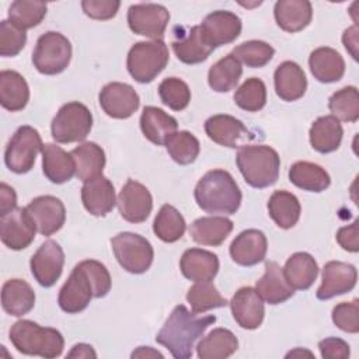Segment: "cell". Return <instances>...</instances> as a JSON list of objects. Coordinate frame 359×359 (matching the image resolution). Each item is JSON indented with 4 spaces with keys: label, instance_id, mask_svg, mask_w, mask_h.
Wrapping results in <instances>:
<instances>
[{
    "label": "cell",
    "instance_id": "obj_1",
    "mask_svg": "<svg viewBox=\"0 0 359 359\" xmlns=\"http://www.w3.org/2000/svg\"><path fill=\"white\" fill-rule=\"evenodd\" d=\"M215 321V316H198L184 304H178L157 332L156 342L165 346L172 358L188 359L192 356L195 342Z\"/></svg>",
    "mask_w": 359,
    "mask_h": 359
},
{
    "label": "cell",
    "instance_id": "obj_2",
    "mask_svg": "<svg viewBox=\"0 0 359 359\" xmlns=\"http://www.w3.org/2000/svg\"><path fill=\"white\" fill-rule=\"evenodd\" d=\"M195 201L198 206L210 215H234L241 205V191L226 170H210L196 184Z\"/></svg>",
    "mask_w": 359,
    "mask_h": 359
},
{
    "label": "cell",
    "instance_id": "obj_3",
    "mask_svg": "<svg viewBox=\"0 0 359 359\" xmlns=\"http://www.w3.org/2000/svg\"><path fill=\"white\" fill-rule=\"evenodd\" d=\"M8 338L14 348L29 356L57 358L65 348V339L60 331L50 327H41L31 320L15 321L8 332Z\"/></svg>",
    "mask_w": 359,
    "mask_h": 359
},
{
    "label": "cell",
    "instance_id": "obj_4",
    "mask_svg": "<svg viewBox=\"0 0 359 359\" xmlns=\"http://www.w3.org/2000/svg\"><path fill=\"white\" fill-rule=\"evenodd\" d=\"M236 163L245 182L252 188H268L278 181L280 157L271 146L244 144L237 151Z\"/></svg>",
    "mask_w": 359,
    "mask_h": 359
},
{
    "label": "cell",
    "instance_id": "obj_5",
    "mask_svg": "<svg viewBox=\"0 0 359 359\" xmlns=\"http://www.w3.org/2000/svg\"><path fill=\"white\" fill-rule=\"evenodd\" d=\"M170 59L168 48L163 39L136 42L126 59L129 74L142 84L153 81L167 66Z\"/></svg>",
    "mask_w": 359,
    "mask_h": 359
},
{
    "label": "cell",
    "instance_id": "obj_6",
    "mask_svg": "<svg viewBox=\"0 0 359 359\" xmlns=\"http://www.w3.org/2000/svg\"><path fill=\"white\" fill-rule=\"evenodd\" d=\"M72 59V43L60 32L48 31L42 34L32 52L34 67L46 76L65 72Z\"/></svg>",
    "mask_w": 359,
    "mask_h": 359
},
{
    "label": "cell",
    "instance_id": "obj_7",
    "mask_svg": "<svg viewBox=\"0 0 359 359\" xmlns=\"http://www.w3.org/2000/svg\"><path fill=\"white\" fill-rule=\"evenodd\" d=\"M93 114L79 101L62 105L50 123L52 137L57 143L81 142L90 135Z\"/></svg>",
    "mask_w": 359,
    "mask_h": 359
},
{
    "label": "cell",
    "instance_id": "obj_8",
    "mask_svg": "<svg viewBox=\"0 0 359 359\" xmlns=\"http://www.w3.org/2000/svg\"><path fill=\"white\" fill-rule=\"evenodd\" d=\"M111 247L119 265L129 273H144L153 264L154 251L147 238L123 231L111 238Z\"/></svg>",
    "mask_w": 359,
    "mask_h": 359
},
{
    "label": "cell",
    "instance_id": "obj_9",
    "mask_svg": "<svg viewBox=\"0 0 359 359\" xmlns=\"http://www.w3.org/2000/svg\"><path fill=\"white\" fill-rule=\"evenodd\" d=\"M42 139L36 129L29 125L20 126L6 146L4 163L10 171L25 174L34 167L36 154L42 151Z\"/></svg>",
    "mask_w": 359,
    "mask_h": 359
},
{
    "label": "cell",
    "instance_id": "obj_10",
    "mask_svg": "<svg viewBox=\"0 0 359 359\" xmlns=\"http://www.w3.org/2000/svg\"><path fill=\"white\" fill-rule=\"evenodd\" d=\"M170 21L168 10L156 3L133 4L128 10V25L132 32L147 38L163 39Z\"/></svg>",
    "mask_w": 359,
    "mask_h": 359
},
{
    "label": "cell",
    "instance_id": "obj_11",
    "mask_svg": "<svg viewBox=\"0 0 359 359\" xmlns=\"http://www.w3.org/2000/svg\"><path fill=\"white\" fill-rule=\"evenodd\" d=\"M63 265L65 252L55 240L43 241L29 261L32 276L43 287H50L57 282Z\"/></svg>",
    "mask_w": 359,
    "mask_h": 359
},
{
    "label": "cell",
    "instance_id": "obj_12",
    "mask_svg": "<svg viewBox=\"0 0 359 359\" xmlns=\"http://www.w3.org/2000/svg\"><path fill=\"white\" fill-rule=\"evenodd\" d=\"M36 226L27 208H15L0 217V238L10 250H24L35 238Z\"/></svg>",
    "mask_w": 359,
    "mask_h": 359
},
{
    "label": "cell",
    "instance_id": "obj_13",
    "mask_svg": "<svg viewBox=\"0 0 359 359\" xmlns=\"http://www.w3.org/2000/svg\"><path fill=\"white\" fill-rule=\"evenodd\" d=\"M98 102L108 116L115 119H126L137 111L140 98L132 86L112 81L102 87L98 95Z\"/></svg>",
    "mask_w": 359,
    "mask_h": 359
},
{
    "label": "cell",
    "instance_id": "obj_14",
    "mask_svg": "<svg viewBox=\"0 0 359 359\" xmlns=\"http://www.w3.org/2000/svg\"><path fill=\"white\" fill-rule=\"evenodd\" d=\"M94 297V287L93 283L79 262L72 273L69 275L67 280L62 286L57 297V303L60 309L69 314H77L83 311Z\"/></svg>",
    "mask_w": 359,
    "mask_h": 359
},
{
    "label": "cell",
    "instance_id": "obj_15",
    "mask_svg": "<svg viewBox=\"0 0 359 359\" xmlns=\"http://www.w3.org/2000/svg\"><path fill=\"white\" fill-rule=\"evenodd\" d=\"M116 205L121 216L126 222L142 223L151 213L153 198L143 184L128 180L116 198Z\"/></svg>",
    "mask_w": 359,
    "mask_h": 359
},
{
    "label": "cell",
    "instance_id": "obj_16",
    "mask_svg": "<svg viewBox=\"0 0 359 359\" xmlns=\"http://www.w3.org/2000/svg\"><path fill=\"white\" fill-rule=\"evenodd\" d=\"M202 35L210 48L231 43L241 34V20L231 11L217 10L205 17L199 25Z\"/></svg>",
    "mask_w": 359,
    "mask_h": 359
},
{
    "label": "cell",
    "instance_id": "obj_17",
    "mask_svg": "<svg viewBox=\"0 0 359 359\" xmlns=\"http://www.w3.org/2000/svg\"><path fill=\"white\" fill-rule=\"evenodd\" d=\"M358 279L356 268L342 261H330L321 272V285L316 292L318 300H328L351 292Z\"/></svg>",
    "mask_w": 359,
    "mask_h": 359
},
{
    "label": "cell",
    "instance_id": "obj_18",
    "mask_svg": "<svg viewBox=\"0 0 359 359\" xmlns=\"http://www.w3.org/2000/svg\"><path fill=\"white\" fill-rule=\"evenodd\" d=\"M205 132L210 140L230 149H240L254 137L240 119L227 114H217L206 119Z\"/></svg>",
    "mask_w": 359,
    "mask_h": 359
},
{
    "label": "cell",
    "instance_id": "obj_19",
    "mask_svg": "<svg viewBox=\"0 0 359 359\" xmlns=\"http://www.w3.org/2000/svg\"><path fill=\"white\" fill-rule=\"evenodd\" d=\"M25 208L42 236H52L65 224L66 209L63 202L56 196H36Z\"/></svg>",
    "mask_w": 359,
    "mask_h": 359
},
{
    "label": "cell",
    "instance_id": "obj_20",
    "mask_svg": "<svg viewBox=\"0 0 359 359\" xmlns=\"http://www.w3.org/2000/svg\"><path fill=\"white\" fill-rule=\"evenodd\" d=\"M229 304L233 318L241 328L255 330L262 324L265 316L264 300L254 287H240L234 293Z\"/></svg>",
    "mask_w": 359,
    "mask_h": 359
},
{
    "label": "cell",
    "instance_id": "obj_21",
    "mask_svg": "<svg viewBox=\"0 0 359 359\" xmlns=\"http://www.w3.org/2000/svg\"><path fill=\"white\" fill-rule=\"evenodd\" d=\"M268 241L265 234L257 229L241 231L230 244L231 259L241 266H252L265 259Z\"/></svg>",
    "mask_w": 359,
    "mask_h": 359
},
{
    "label": "cell",
    "instance_id": "obj_22",
    "mask_svg": "<svg viewBox=\"0 0 359 359\" xmlns=\"http://www.w3.org/2000/svg\"><path fill=\"white\" fill-rule=\"evenodd\" d=\"M81 202L86 210L93 216L108 215L116 203L112 182L104 175L84 182L81 187Z\"/></svg>",
    "mask_w": 359,
    "mask_h": 359
},
{
    "label": "cell",
    "instance_id": "obj_23",
    "mask_svg": "<svg viewBox=\"0 0 359 359\" xmlns=\"http://www.w3.org/2000/svg\"><path fill=\"white\" fill-rule=\"evenodd\" d=\"M180 269L189 280L210 282L217 275L219 258L208 250L189 248L180 259Z\"/></svg>",
    "mask_w": 359,
    "mask_h": 359
},
{
    "label": "cell",
    "instance_id": "obj_24",
    "mask_svg": "<svg viewBox=\"0 0 359 359\" xmlns=\"http://www.w3.org/2000/svg\"><path fill=\"white\" fill-rule=\"evenodd\" d=\"M140 129L147 140L157 146L167 144V142L177 133V119L161 108L144 107L140 115Z\"/></svg>",
    "mask_w": 359,
    "mask_h": 359
},
{
    "label": "cell",
    "instance_id": "obj_25",
    "mask_svg": "<svg viewBox=\"0 0 359 359\" xmlns=\"http://www.w3.org/2000/svg\"><path fill=\"white\" fill-rule=\"evenodd\" d=\"M255 290L269 304H280L294 294V289L287 283L283 269L275 261L265 262V273L257 280Z\"/></svg>",
    "mask_w": 359,
    "mask_h": 359
},
{
    "label": "cell",
    "instance_id": "obj_26",
    "mask_svg": "<svg viewBox=\"0 0 359 359\" xmlns=\"http://www.w3.org/2000/svg\"><path fill=\"white\" fill-rule=\"evenodd\" d=\"M276 95L287 102L302 98L307 90V79L303 69L292 60L280 63L273 74Z\"/></svg>",
    "mask_w": 359,
    "mask_h": 359
},
{
    "label": "cell",
    "instance_id": "obj_27",
    "mask_svg": "<svg viewBox=\"0 0 359 359\" xmlns=\"http://www.w3.org/2000/svg\"><path fill=\"white\" fill-rule=\"evenodd\" d=\"M42 171L53 184H63L76 174V163L70 153L60 146L46 143L42 147Z\"/></svg>",
    "mask_w": 359,
    "mask_h": 359
},
{
    "label": "cell",
    "instance_id": "obj_28",
    "mask_svg": "<svg viewBox=\"0 0 359 359\" xmlns=\"http://www.w3.org/2000/svg\"><path fill=\"white\" fill-rule=\"evenodd\" d=\"M273 15L278 27L293 34L311 22L313 7L307 0H279L275 3Z\"/></svg>",
    "mask_w": 359,
    "mask_h": 359
},
{
    "label": "cell",
    "instance_id": "obj_29",
    "mask_svg": "<svg viewBox=\"0 0 359 359\" xmlns=\"http://www.w3.org/2000/svg\"><path fill=\"white\" fill-rule=\"evenodd\" d=\"M310 72L320 83H335L345 73L344 57L330 46L314 49L309 57Z\"/></svg>",
    "mask_w": 359,
    "mask_h": 359
},
{
    "label": "cell",
    "instance_id": "obj_30",
    "mask_svg": "<svg viewBox=\"0 0 359 359\" xmlns=\"http://www.w3.org/2000/svg\"><path fill=\"white\" fill-rule=\"evenodd\" d=\"M35 304V292L31 285L22 279H8L1 287L3 310L14 317L29 313Z\"/></svg>",
    "mask_w": 359,
    "mask_h": 359
},
{
    "label": "cell",
    "instance_id": "obj_31",
    "mask_svg": "<svg viewBox=\"0 0 359 359\" xmlns=\"http://www.w3.org/2000/svg\"><path fill=\"white\" fill-rule=\"evenodd\" d=\"M233 222L224 216H205L192 222L189 234L202 245H220L231 233Z\"/></svg>",
    "mask_w": 359,
    "mask_h": 359
},
{
    "label": "cell",
    "instance_id": "obj_32",
    "mask_svg": "<svg viewBox=\"0 0 359 359\" xmlns=\"http://www.w3.org/2000/svg\"><path fill=\"white\" fill-rule=\"evenodd\" d=\"M310 144L318 153H331L335 151L342 142L344 129L341 122L332 116L325 115L317 118L309 132Z\"/></svg>",
    "mask_w": 359,
    "mask_h": 359
},
{
    "label": "cell",
    "instance_id": "obj_33",
    "mask_svg": "<svg viewBox=\"0 0 359 359\" xmlns=\"http://www.w3.org/2000/svg\"><path fill=\"white\" fill-rule=\"evenodd\" d=\"M171 46L178 60L185 65L205 62L213 50V48H210L205 41L199 25L191 27L185 34L181 35L180 39L172 41Z\"/></svg>",
    "mask_w": 359,
    "mask_h": 359
},
{
    "label": "cell",
    "instance_id": "obj_34",
    "mask_svg": "<svg viewBox=\"0 0 359 359\" xmlns=\"http://www.w3.org/2000/svg\"><path fill=\"white\" fill-rule=\"evenodd\" d=\"M70 154L76 163V175L80 181L87 182L102 175L105 167V153L94 142H84L74 147Z\"/></svg>",
    "mask_w": 359,
    "mask_h": 359
},
{
    "label": "cell",
    "instance_id": "obj_35",
    "mask_svg": "<svg viewBox=\"0 0 359 359\" xmlns=\"http://www.w3.org/2000/svg\"><path fill=\"white\" fill-rule=\"evenodd\" d=\"M283 269V275L287 283L293 289L306 290L309 289L318 275L317 261L309 252H294L292 254L286 262Z\"/></svg>",
    "mask_w": 359,
    "mask_h": 359
},
{
    "label": "cell",
    "instance_id": "obj_36",
    "mask_svg": "<svg viewBox=\"0 0 359 359\" xmlns=\"http://www.w3.org/2000/svg\"><path fill=\"white\" fill-rule=\"evenodd\" d=\"M29 100V87L27 80L14 70L0 73V104L11 112L25 108Z\"/></svg>",
    "mask_w": 359,
    "mask_h": 359
},
{
    "label": "cell",
    "instance_id": "obj_37",
    "mask_svg": "<svg viewBox=\"0 0 359 359\" xmlns=\"http://www.w3.org/2000/svg\"><path fill=\"white\" fill-rule=\"evenodd\" d=\"M302 206L296 195L289 191H275L268 201V213L280 229H292L300 219Z\"/></svg>",
    "mask_w": 359,
    "mask_h": 359
},
{
    "label": "cell",
    "instance_id": "obj_38",
    "mask_svg": "<svg viewBox=\"0 0 359 359\" xmlns=\"http://www.w3.org/2000/svg\"><path fill=\"white\" fill-rule=\"evenodd\" d=\"M237 348L238 339L230 330L215 328L199 341L196 353L201 359H226L231 356Z\"/></svg>",
    "mask_w": 359,
    "mask_h": 359
},
{
    "label": "cell",
    "instance_id": "obj_39",
    "mask_svg": "<svg viewBox=\"0 0 359 359\" xmlns=\"http://www.w3.org/2000/svg\"><path fill=\"white\" fill-rule=\"evenodd\" d=\"M289 181L303 191L323 192L330 184V174L318 164L310 161H296L289 168Z\"/></svg>",
    "mask_w": 359,
    "mask_h": 359
},
{
    "label": "cell",
    "instance_id": "obj_40",
    "mask_svg": "<svg viewBox=\"0 0 359 359\" xmlns=\"http://www.w3.org/2000/svg\"><path fill=\"white\" fill-rule=\"evenodd\" d=\"M243 74L241 63L233 53L226 55L210 66L208 73V84L216 93H229L236 88Z\"/></svg>",
    "mask_w": 359,
    "mask_h": 359
},
{
    "label": "cell",
    "instance_id": "obj_41",
    "mask_svg": "<svg viewBox=\"0 0 359 359\" xmlns=\"http://www.w3.org/2000/svg\"><path fill=\"white\" fill-rule=\"evenodd\" d=\"M187 229V223L184 216L172 206L163 205L153 222L154 234L164 243H175L178 241Z\"/></svg>",
    "mask_w": 359,
    "mask_h": 359
},
{
    "label": "cell",
    "instance_id": "obj_42",
    "mask_svg": "<svg viewBox=\"0 0 359 359\" xmlns=\"http://www.w3.org/2000/svg\"><path fill=\"white\" fill-rule=\"evenodd\" d=\"M331 115L339 122L353 123L359 119V94L355 86L344 87L335 91L328 100Z\"/></svg>",
    "mask_w": 359,
    "mask_h": 359
},
{
    "label": "cell",
    "instance_id": "obj_43",
    "mask_svg": "<svg viewBox=\"0 0 359 359\" xmlns=\"http://www.w3.org/2000/svg\"><path fill=\"white\" fill-rule=\"evenodd\" d=\"M48 6L43 1L17 0L8 7V21L22 29H29L42 22L46 15Z\"/></svg>",
    "mask_w": 359,
    "mask_h": 359
},
{
    "label": "cell",
    "instance_id": "obj_44",
    "mask_svg": "<svg viewBox=\"0 0 359 359\" xmlns=\"http://www.w3.org/2000/svg\"><path fill=\"white\" fill-rule=\"evenodd\" d=\"M187 300L194 313H205L212 309L224 307L229 302L219 293L212 282H196L189 287Z\"/></svg>",
    "mask_w": 359,
    "mask_h": 359
},
{
    "label": "cell",
    "instance_id": "obj_45",
    "mask_svg": "<svg viewBox=\"0 0 359 359\" xmlns=\"http://www.w3.org/2000/svg\"><path fill=\"white\" fill-rule=\"evenodd\" d=\"M234 102L247 112H257L266 104V87L258 77L247 79L234 93Z\"/></svg>",
    "mask_w": 359,
    "mask_h": 359
},
{
    "label": "cell",
    "instance_id": "obj_46",
    "mask_svg": "<svg viewBox=\"0 0 359 359\" xmlns=\"http://www.w3.org/2000/svg\"><path fill=\"white\" fill-rule=\"evenodd\" d=\"M165 147L170 157L181 165L192 164L199 156V150H201L199 140L188 130L177 132L167 142Z\"/></svg>",
    "mask_w": 359,
    "mask_h": 359
},
{
    "label": "cell",
    "instance_id": "obj_47",
    "mask_svg": "<svg viewBox=\"0 0 359 359\" xmlns=\"http://www.w3.org/2000/svg\"><path fill=\"white\" fill-rule=\"evenodd\" d=\"M234 57L248 67H264L273 57L275 49L265 41H245L236 46L231 52Z\"/></svg>",
    "mask_w": 359,
    "mask_h": 359
},
{
    "label": "cell",
    "instance_id": "obj_48",
    "mask_svg": "<svg viewBox=\"0 0 359 359\" xmlns=\"http://www.w3.org/2000/svg\"><path fill=\"white\" fill-rule=\"evenodd\" d=\"M158 95L164 105L172 111H182L191 101L188 84L178 77H167L158 86Z\"/></svg>",
    "mask_w": 359,
    "mask_h": 359
},
{
    "label": "cell",
    "instance_id": "obj_49",
    "mask_svg": "<svg viewBox=\"0 0 359 359\" xmlns=\"http://www.w3.org/2000/svg\"><path fill=\"white\" fill-rule=\"evenodd\" d=\"M27 42L25 29L8 20L0 22V55L4 57L17 56Z\"/></svg>",
    "mask_w": 359,
    "mask_h": 359
},
{
    "label": "cell",
    "instance_id": "obj_50",
    "mask_svg": "<svg viewBox=\"0 0 359 359\" xmlns=\"http://www.w3.org/2000/svg\"><path fill=\"white\" fill-rule=\"evenodd\" d=\"M359 302L353 299L352 302H344L332 309L334 324L349 334H356L359 331Z\"/></svg>",
    "mask_w": 359,
    "mask_h": 359
},
{
    "label": "cell",
    "instance_id": "obj_51",
    "mask_svg": "<svg viewBox=\"0 0 359 359\" xmlns=\"http://www.w3.org/2000/svg\"><path fill=\"white\" fill-rule=\"evenodd\" d=\"M80 264L86 269V272L93 283L94 297L100 299V297L107 296L108 292L111 290V283H112L111 275H109L107 266L95 259H84Z\"/></svg>",
    "mask_w": 359,
    "mask_h": 359
},
{
    "label": "cell",
    "instance_id": "obj_52",
    "mask_svg": "<svg viewBox=\"0 0 359 359\" xmlns=\"http://www.w3.org/2000/svg\"><path fill=\"white\" fill-rule=\"evenodd\" d=\"M121 3L118 0H84L81 7L86 15L93 20H111L116 15Z\"/></svg>",
    "mask_w": 359,
    "mask_h": 359
},
{
    "label": "cell",
    "instance_id": "obj_53",
    "mask_svg": "<svg viewBox=\"0 0 359 359\" xmlns=\"http://www.w3.org/2000/svg\"><path fill=\"white\" fill-rule=\"evenodd\" d=\"M318 349L324 359H348L351 355L348 342L337 337L321 339L318 342Z\"/></svg>",
    "mask_w": 359,
    "mask_h": 359
},
{
    "label": "cell",
    "instance_id": "obj_54",
    "mask_svg": "<svg viewBox=\"0 0 359 359\" xmlns=\"http://www.w3.org/2000/svg\"><path fill=\"white\" fill-rule=\"evenodd\" d=\"M358 224L359 222L355 220L352 224L341 227L335 236L338 244L349 252L359 251V226Z\"/></svg>",
    "mask_w": 359,
    "mask_h": 359
},
{
    "label": "cell",
    "instance_id": "obj_55",
    "mask_svg": "<svg viewBox=\"0 0 359 359\" xmlns=\"http://www.w3.org/2000/svg\"><path fill=\"white\" fill-rule=\"evenodd\" d=\"M17 206L15 191L6 182L0 184V217L14 210Z\"/></svg>",
    "mask_w": 359,
    "mask_h": 359
},
{
    "label": "cell",
    "instance_id": "obj_56",
    "mask_svg": "<svg viewBox=\"0 0 359 359\" xmlns=\"http://www.w3.org/2000/svg\"><path fill=\"white\" fill-rule=\"evenodd\" d=\"M342 42L345 45V49L352 55V57L356 60L358 59V27H349L348 29L344 31L342 35Z\"/></svg>",
    "mask_w": 359,
    "mask_h": 359
},
{
    "label": "cell",
    "instance_id": "obj_57",
    "mask_svg": "<svg viewBox=\"0 0 359 359\" xmlns=\"http://www.w3.org/2000/svg\"><path fill=\"white\" fill-rule=\"evenodd\" d=\"M67 358H97V353L88 344H76L67 353Z\"/></svg>",
    "mask_w": 359,
    "mask_h": 359
},
{
    "label": "cell",
    "instance_id": "obj_58",
    "mask_svg": "<svg viewBox=\"0 0 359 359\" xmlns=\"http://www.w3.org/2000/svg\"><path fill=\"white\" fill-rule=\"evenodd\" d=\"M132 358H163V353L158 351H154L150 346H139L136 351L132 352Z\"/></svg>",
    "mask_w": 359,
    "mask_h": 359
},
{
    "label": "cell",
    "instance_id": "obj_59",
    "mask_svg": "<svg viewBox=\"0 0 359 359\" xmlns=\"http://www.w3.org/2000/svg\"><path fill=\"white\" fill-rule=\"evenodd\" d=\"M302 355H307V356H313V353L311 352H309V351H302V348H297V349H294V351H292V352H289L287 355H286V358H290V356H302Z\"/></svg>",
    "mask_w": 359,
    "mask_h": 359
}]
</instances>
